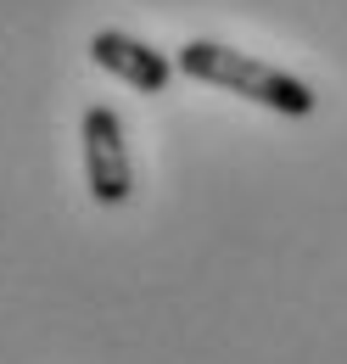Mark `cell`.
<instances>
[{
  "mask_svg": "<svg viewBox=\"0 0 347 364\" xmlns=\"http://www.w3.org/2000/svg\"><path fill=\"white\" fill-rule=\"evenodd\" d=\"M174 68H179L185 79H202V85L247 95V101H258V107L280 112V118H308V112L319 107V95L308 90L303 79L269 68V62L247 56V50L218 46V40H185V46L174 50Z\"/></svg>",
  "mask_w": 347,
  "mask_h": 364,
  "instance_id": "6da1fadb",
  "label": "cell"
},
{
  "mask_svg": "<svg viewBox=\"0 0 347 364\" xmlns=\"http://www.w3.org/2000/svg\"><path fill=\"white\" fill-rule=\"evenodd\" d=\"M85 185L101 208H124L134 196V163H129V146H124V124L112 107H85Z\"/></svg>",
  "mask_w": 347,
  "mask_h": 364,
  "instance_id": "7a4b0ae2",
  "label": "cell"
},
{
  "mask_svg": "<svg viewBox=\"0 0 347 364\" xmlns=\"http://www.w3.org/2000/svg\"><path fill=\"white\" fill-rule=\"evenodd\" d=\"M90 62L95 68H107L112 79H124L129 90L140 95H163L174 85V56L163 50H151L146 40H134V34H118V28H101V34H90Z\"/></svg>",
  "mask_w": 347,
  "mask_h": 364,
  "instance_id": "3957f363",
  "label": "cell"
}]
</instances>
